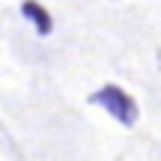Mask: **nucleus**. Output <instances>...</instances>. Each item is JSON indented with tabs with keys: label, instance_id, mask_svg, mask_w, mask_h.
<instances>
[{
	"label": "nucleus",
	"instance_id": "obj_1",
	"mask_svg": "<svg viewBox=\"0 0 161 161\" xmlns=\"http://www.w3.org/2000/svg\"><path fill=\"white\" fill-rule=\"evenodd\" d=\"M90 102L98 104L104 114H110L116 122H122V125H134V122H137V104H134V98L116 84H104L102 90H96L90 96Z\"/></svg>",
	"mask_w": 161,
	"mask_h": 161
},
{
	"label": "nucleus",
	"instance_id": "obj_2",
	"mask_svg": "<svg viewBox=\"0 0 161 161\" xmlns=\"http://www.w3.org/2000/svg\"><path fill=\"white\" fill-rule=\"evenodd\" d=\"M21 12H24V18L36 27V33H39V36H51L54 21H51V15H48V9L42 3H36V0H24V3H21Z\"/></svg>",
	"mask_w": 161,
	"mask_h": 161
}]
</instances>
